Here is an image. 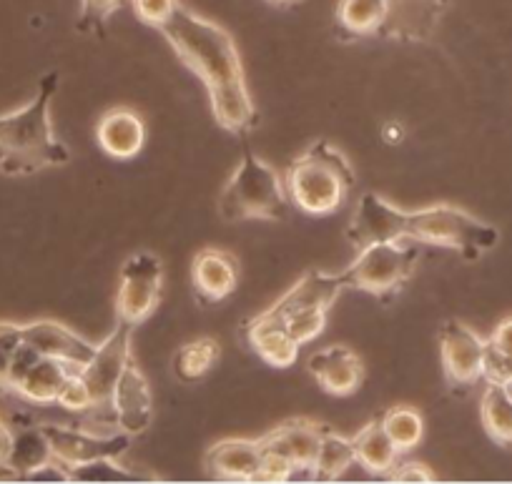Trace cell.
<instances>
[{"label":"cell","instance_id":"6da1fadb","mask_svg":"<svg viewBox=\"0 0 512 484\" xmlns=\"http://www.w3.org/2000/svg\"><path fill=\"white\" fill-rule=\"evenodd\" d=\"M186 68L201 78L209 93L214 121L234 136H249L259 123L239 48L226 28L191 8L179 6L174 16L159 28Z\"/></svg>","mask_w":512,"mask_h":484},{"label":"cell","instance_id":"7a4b0ae2","mask_svg":"<svg viewBox=\"0 0 512 484\" xmlns=\"http://www.w3.org/2000/svg\"><path fill=\"white\" fill-rule=\"evenodd\" d=\"M395 239H410L415 244L420 241V244L460 251L465 259H477L485 251L495 249L500 231L472 216L470 211L450 204L405 211L374 191L359 196L357 209L347 226L349 246L359 251L377 241Z\"/></svg>","mask_w":512,"mask_h":484},{"label":"cell","instance_id":"3957f363","mask_svg":"<svg viewBox=\"0 0 512 484\" xmlns=\"http://www.w3.org/2000/svg\"><path fill=\"white\" fill-rule=\"evenodd\" d=\"M58 91V71L46 73L33 101L0 116V174L33 176L71 161V151L56 136L51 103Z\"/></svg>","mask_w":512,"mask_h":484},{"label":"cell","instance_id":"277c9868","mask_svg":"<svg viewBox=\"0 0 512 484\" xmlns=\"http://www.w3.org/2000/svg\"><path fill=\"white\" fill-rule=\"evenodd\" d=\"M349 158L329 141H314L287 169L289 201L309 216H329L339 211L354 189Z\"/></svg>","mask_w":512,"mask_h":484},{"label":"cell","instance_id":"5b68a950","mask_svg":"<svg viewBox=\"0 0 512 484\" xmlns=\"http://www.w3.org/2000/svg\"><path fill=\"white\" fill-rule=\"evenodd\" d=\"M289 194L282 176L256 156L251 148H244L241 161L226 186L219 194V214L224 221H279L287 216Z\"/></svg>","mask_w":512,"mask_h":484},{"label":"cell","instance_id":"8992f818","mask_svg":"<svg viewBox=\"0 0 512 484\" xmlns=\"http://www.w3.org/2000/svg\"><path fill=\"white\" fill-rule=\"evenodd\" d=\"M420 249L410 239L377 241L357 251L352 264L342 271L347 289L364 291L377 299H390L415 274Z\"/></svg>","mask_w":512,"mask_h":484},{"label":"cell","instance_id":"52a82bcc","mask_svg":"<svg viewBox=\"0 0 512 484\" xmlns=\"http://www.w3.org/2000/svg\"><path fill=\"white\" fill-rule=\"evenodd\" d=\"M164 289V261L151 251H136L118 271L116 316L139 327L156 311Z\"/></svg>","mask_w":512,"mask_h":484},{"label":"cell","instance_id":"ba28073f","mask_svg":"<svg viewBox=\"0 0 512 484\" xmlns=\"http://www.w3.org/2000/svg\"><path fill=\"white\" fill-rule=\"evenodd\" d=\"M41 429L46 432L48 444H51L53 459L66 469H73L86 462H96V459H121L128 452V447H131V439H134L131 434L121 432V429H113L108 434H96L53 422L41 424Z\"/></svg>","mask_w":512,"mask_h":484},{"label":"cell","instance_id":"9c48e42d","mask_svg":"<svg viewBox=\"0 0 512 484\" xmlns=\"http://www.w3.org/2000/svg\"><path fill=\"white\" fill-rule=\"evenodd\" d=\"M487 339L465 321L447 319L440 329V359L447 382L455 387H472L482 379Z\"/></svg>","mask_w":512,"mask_h":484},{"label":"cell","instance_id":"30bf717a","mask_svg":"<svg viewBox=\"0 0 512 484\" xmlns=\"http://www.w3.org/2000/svg\"><path fill=\"white\" fill-rule=\"evenodd\" d=\"M134 329L126 321H118L113 332L103 339L96 347L91 362L81 369V379L86 387L91 389V397L96 407H108L111 394L116 389V382L121 379L123 369H126L128 359H131V337Z\"/></svg>","mask_w":512,"mask_h":484},{"label":"cell","instance_id":"8fae6325","mask_svg":"<svg viewBox=\"0 0 512 484\" xmlns=\"http://www.w3.org/2000/svg\"><path fill=\"white\" fill-rule=\"evenodd\" d=\"M108 407H111L116 429L131 434V437L144 434L154 422V392L134 357L128 359L121 379L116 382Z\"/></svg>","mask_w":512,"mask_h":484},{"label":"cell","instance_id":"7c38bea8","mask_svg":"<svg viewBox=\"0 0 512 484\" xmlns=\"http://www.w3.org/2000/svg\"><path fill=\"white\" fill-rule=\"evenodd\" d=\"M23 334H26V342L36 349L41 357H53L66 362L68 367H73L76 372H81L88 362L96 354L98 344H91L86 337L76 334L73 329H68L61 321L51 319H38L23 324Z\"/></svg>","mask_w":512,"mask_h":484},{"label":"cell","instance_id":"4fadbf2b","mask_svg":"<svg viewBox=\"0 0 512 484\" xmlns=\"http://www.w3.org/2000/svg\"><path fill=\"white\" fill-rule=\"evenodd\" d=\"M264 444L259 439H221L204 454V469L221 482H256L262 467Z\"/></svg>","mask_w":512,"mask_h":484},{"label":"cell","instance_id":"5bb4252c","mask_svg":"<svg viewBox=\"0 0 512 484\" xmlns=\"http://www.w3.org/2000/svg\"><path fill=\"white\" fill-rule=\"evenodd\" d=\"M309 374L319 382V387L332 397H349L364 382V364L357 352L349 347L334 344L309 357Z\"/></svg>","mask_w":512,"mask_h":484},{"label":"cell","instance_id":"9a60e30c","mask_svg":"<svg viewBox=\"0 0 512 484\" xmlns=\"http://www.w3.org/2000/svg\"><path fill=\"white\" fill-rule=\"evenodd\" d=\"M96 141L106 156L131 161L146 146V123L134 108H111L96 123Z\"/></svg>","mask_w":512,"mask_h":484},{"label":"cell","instance_id":"2e32d148","mask_svg":"<svg viewBox=\"0 0 512 484\" xmlns=\"http://www.w3.org/2000/svg\"><path fill=\"white\" fill-rule=\"evenodd\" d=\"M322 434L324 427L312 422V419H289V422L279 424L277 429L264 434L262 442L264 447L284 454L294 464L297 474L312 477L314 459H317L319 444H322Z\"/></svg>","mask_w":512,"mask_h":484},{"label":"cell","instance_id":"e0dca14e","mask_svg":"<svg viewBox=\"0 0 512 484\" xmlns=\"http://www.w3.org/2000/svg\"><path fill=\"white\" fill-rule=\"evenodd\" d=\"M191 286L204 304L229 299L239 286V266L224 249H201L191 261Z\"/></svg>","mask_w":512,"mask_h":484},{"label":"cell","instance_id":"ac0fdd59","mask_svg":"<svg viewBox=\"0 0 512 484\" xmlns=\"http://www.w3.org/2000/svg\"><path fill=\"white\" fill-rule=\"evenodd\" d=\"M347 289V281L344 274H327V271H307L282 299L274 306H269L264 314L272 316V319L282 321L284 316H289L297 309H307V306H324V309H332L337 296Z\"/></svg>","mask_w":512,"mask_h":484},{"label":"cell","instance_id":"d6986e66","mask_svg":"<svg viewBox=\"0 0 512 484\" xmlns=\"http://www.w3.org/2000/svg\"><path fill=\"white\" fill-rule=\"evenodd\" d=\"M445 0H390V18L382 36L397 41H425L440 21Z\"/></svg>","mask_w":512,"mask_h":484},{"label":"cell","instance_id":"ffe728a7","mask_svg":"<svg viewBox=\"0 0 512 484\" xmlns=\"http://www.w3.org/2000/svg\"><path fill=\"white\" fill-rule=\"evenodd\" d=\"M246 339H249L256 357L274 369L292 367L299 357V349H302L289 337L284 324H279V321L269 319L264 314H256L254 319H249V324H246Z\"/></svg>","mask_w":512,"mask_h":484},{"label":"cell","instance_id":"44dd1931","mask_svg":"<svg viewBox=\"0 0 512 484\" xmlns=\"http://www.w3.org/2000/svg\"><path fill=\"white\" fill-rule=\"evenodd\" d=\"M73 372H76V369L68 367L61 359L38 357L36 362L28 367V372L13 384V392L33 404H56L63 384L68 382V377H71Z\"/></svg>","mask_w":512,"mask_h":484},{"label":"cell","instance_id":"7402d4cb","mask_svg":"<svg viewBox=\"0 0 512 484\" xmlns=\"http://www.w3.org/2000/svg\"><path fill=\"white\" fill-rule=\"evenodd\" d=\"M352 442L354 454H357V464L367 469L369 474H374V477H387L400 464L402 452L392 442L390 434L384 432L382 419H372V422L364 424L354 434Z\"/></svg>","mask_w":512,"mask_h":484},{"label":"cell","instance_id":"603a6c76","mask_svg":"<svg viewBox=\"0 0 512 484\" xmlns=\"http://www.w3.org/2000/svg\"><path fill=\"white\" fill-rule=\"evenodd\" d=\"M390 18V0H339L337 26L347 36H382Z\"/></svg>","mask_w":512,"mask_h":484},{"label":"cell","instance_id":"cb8c5ba5","mask_svg":"<svg viewBox=\"0 0 512 484\" xmlns=\"http://www.w3.org/2000/svg\"><path fill=\"white\" fill-rule=\"evenodd\" d=\"M48 462H53V452L41 424L13 432L11 454H8L6 462V467L11 469L13 477L28 479L36 469L46 467Z\"/></svg>","mask_w":512,"mask_h":484},{"label":"cell","instance_id":"d4e9b609","mask_svg":"<svg viewBox=\"0 0 512 484\" xmlns=\"http://www.w3.org/2000/svg\"><path fill=\"white\" fill-rule=\"evenodd\" d=\"M482 427L500 447H512V389L507 384L487 382L480 402Z\"/></svg>","mask_w":512,"mask_h":484},{"label":"cell","instance_id":"484cf974","mask_svg":"<svg viewBox=\"0 0 512 484\" xmlns=\"http://www.w3.org/2000/svg\"><path fill=\"white\" fill-rule=\"evenodd\" d=\"M354 462H357V454H354L352 439L342 437V434L332 432V429H324L322 444H319L312 477L309 479H314V482H334V479L342 477Z\"/></svg>","mask_w":512,"mask_h":484},{"label":"cell","instance_id":"4316f807","mask_svg":"<svg viewBox=\"0 0 512 484\" xmlns=\"http://www.w3.org/2000/svg\"><path fill=\"white\" fill-rule=\"evenodd\" d=\"M219 359V344L209 337L194 339L176 349L174 354V372L181 382H199L201 377L209 374Z\"/></svg>","mask_w":512,"mask_h":484},{"label":"cell","instance_id":"83f0119b","mask_svg":"<svg viewBox=\"0 0 512 484\" xmlns=\"http://www.w3.org/2000/svg\"><path fill=\"white\" fill-rule=\"evenodd\" d=\"M379 419H382L384 432L390 434V439L397 444L400 452H410L425 437V419L417 409L407 407V404L390 407Z\"/></svg>","mask_w":512,"mask_h":484},{"label":"cell","instance_id":"f1b7e54d","mask_svg":"<svg viewBox=\"0 0 512 484\" xmlns=\"http://www.w3.org/2000/svg\"><path fill=\"white\" fill-rule=\"evenodd\" d=\"M327 316H329V309H324V306H307V309H297V311H292L289 316H284L279 324H284L289 332V337H292L299 347H304V344H309V342H314L317 337H322V332L327 329ZM269 319H272V316H269Z\"/></svg>","mask_w":512,"mask_h":484},{"label":"cell","instance_id":"f546056e","mask_svg":"<svg viewBox=\"0 0 512 484\" xmlns=\"http://www.w3.org/2000/svg\"><path fill=\"white\" fill-rule=\"evenodd\" d=\"M68 474L78 482H139L144 477L139 469L123 467L116 457L78 464V467L68 469Z\"/></svg>","mask_w":512,"mask_h":484},{"label":"cell","instance_id":"4dcf8cb0","mask_svg":"<svg viewBox=\"0 0 512 484\" xmlns=\"http://www.w3.org/2000/svg\"><path fill=\"white\" fill-rule=\"evenodd\" d=\"M123 6V0H81L78 8V31L86 36H101L108 18Z\"/></svg>","mask_w":512,"mask_h":484},{"label":"cell","instance_id":"1f68e13d","mask_svg":"<svg viewBox=\"0 0 512 484\" xmlns=\"http://www.w3.org/2000/svg\"><path fill=\"white\" fill-rule=\"evenodd\" d=\"M26 342L23 334V324H13V321H0V387L8 389V377H11L13 359H16L18 349Z\"/></svg>","mask_w":512,"mask_h":484},{"label":"cell","instance_id":"d6a6232c","mask_svg":"<svg viewBox=\"0 0 512 484\" xmlns=\"http://www.w3.org/2000/svg\"><path fill=\"white\" fill-rule=\"evenodd\" d=\"M56 404L58 407L68 409V412H88V409H96V402H93L91 397V389L86 387V382H83L78 372H73L71 377H68V382L63 384Z\"/></svg>","mask_w":512,"mask_h":484},{"label":"cell","instance_id":"836d02e7","mask_svg":"<svg viewBox=\"0 0 512 484\" xmlns=\"http://www.w3.org/2000/svg\"><path fill=\"white\" fill-rule=\"evenodd\" d=\"M179 6V0H131V8H134L136 18L141 23H146V26L156 28V31L174 16V11Z\"/></svg>","mask_w":512,"mask_h":484},{"label":"cell","instance_id":"e575fe53","mask_svg":"<svg viewBox=\"0 0 512 484\" xmlns=\"http://www.w3.org/2000/svg\"><path fill=\"white\" fill-rule=\"evenodd\" d=\"M294 477H297V469H294V464L289 462L284 454L264 447L262 467H259V474H256V482H289V479H294Z\"/></svg>","mask_w":512,"mask_h":484},{"label":"cell","instance_id":"d590c367","mask_svg":"<svg viewBox=\"0 0 512 484\" xmlns=\"http://www.w3.org/2000/svg\"><path fill=\"white\" fill-rule=\"evenodd\" d=\"M387 479H390V482H432V479H435V472L420 462H402L387 474Z\"/></svg>","mask_w":512,"mask_h":484},{"label":"cell","instance_id":"8d00e7d4","mask_svg":"<svg viewBox=\"0 0 512 484\" xmlns=\"http://www.w3.org/2000/svg\"><path fill=\"white\" fill-rule=\"evenodd\" d=\"M487 347H490L492 352L502 354V357L512 359V316L502 319L500 324L492 329V334L487 337Z\"/></svg>","mask_w":512,"mask_h":484},{"label":"cell","instance_id":"74e56055","mask_svg":"<svg viewBox=\"0 0 512 484\" xmlns=\"http://www.w3.org/2000/svg\"><path fill=\"white\" fill-rule=\"evenodd\" d=\"M11 444H13V429L0 419V469H6L8 474H11V469L6 467V462H8V454H11Z\"/></svg>","mask_w":512,"mask_h":484},{"label":"cell","instance_id":"f35d334b","mask_svg":"<svg viewBox=\"0 0 512 484\" xmlns=\"http://www.w3.org/2000/svg\"><path fill=\"white\" fill-rule=\"evenodd\" d=\"M402 138H405V128H402L400 123L390 121L387 126H384V141H387V143H402Z\"/></svg>","mask_w":512,"mask_h":484},{"label":"cell","instance_id":"ab89813d","mask_svg":"<svg viewBox=\"0 0 512 484\" xmlns=\"http://www.w3.org/2000/svg\"><path fill=\"white\" fill-rule=\"evenodd\" d=\"M264 3H269V6L274 8H292V6H299L302 0H264Z\"/></svg>","mask_w":512,"mask_h":484},{"label":"cell","instance_id":"60d3db41","mask_svg":"<svg viewBox=\"0 0 512 484\" xmlns=\"http://www.w3.org/2000/svg\"><path fill=\"white\" fill-rule=\"evenodd\" d=\"M510 389H512V384H510Z\"/></svg>","mask_w":512,"mask_h":484}]
</instances>
